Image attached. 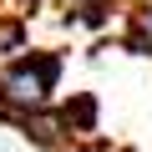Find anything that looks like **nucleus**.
<instances>
[{
	"label": "nucleus",
	"mask_w": 152,
	"mask_h": 152,
	"mask_svg": "<svg viewBox=\"0 0 152 152\" xmlns=\"http://www.w3.org/2000/svg\"><path fill=\"white\" fill-rule=\"evenodd\" d=\"M61 76H66V56L51 46H26L20 56L0 61V117H15V112H36L51 107L61 96Z\"/></svg>",
	"instance_id": "f257e3e1"
},
{
	"label": "nucleus",
	"mask_w": 152,
	"mask_h": 152,
	"mask_svg": "<svg viewBox=\"0 0 152 152\" xmlns=\"http://www.w3.org/2000/svg\"><path fill=\"white\" fill-rule=\"evenodd\" d=\"M10 127H15L31 147H41V152H61V147L71 142V127L61 122V107H56V102H51V107H36V112H15Z\"/></svg>",
	"instance_id": "f03ea898"
},
{
	"label": "nucleus",
	"mask_w": 152,
	"mask_h": 152,
	"mask_svg": "<svg viewBox=\"0 0 152 152\" xmlns=\"http://www.w3.org/2000/svg\"><path fill=\"white\" fill-rule=\"evenodd\" d=\"M122 46L142 61H152V0H127L122 5Z\"/></svg>",
	"instance_id": "7ed1b4c3"
},
{
	"label": "nucleus",
	"mask_w": 152,
	"mask_h": 152,
	"mask_svg": "<svg viewBox=\"0 0 152 152\" xmlns=\"http://www.w3.org/2000/svg\"><path fill=\"white\" fill-rule=\"evenodd\" d=\"M61 107V122L71 127V137H96L102 132V102L91 91H71V96H56Z\"/></svg>",
	"instance_id": "20e7f679"
},
{
	"label": "nucleus",
	"mask_w": 152,
	"mask_h": 152,
	"mask_svg": "<svg viewBox=\"0 0 152 152\" xmlns=\"http://www.w3.org/2000/svg\"><path fill=\"white\" fill-rule=\"evenodd\" d=\"M51 5L61 10V20H66V26L102 31V26H112V15L127 5V0H51Z\"/></svg>",
	"instance_id": "39448f33"
},
{
	"label": "nucleus",
	"mask_w": 152,
	"mask_h": 152,
	"mask_svg": "<svg viewBox=\"0 0 152 152\" xmlns=\"http://www.w3.org/2000/svg\"><path fill=\"white\" fill-rule=\"evenodd\" d=\"M31 46V15L10 10V5H0V61H10Z\"/></svg>",
	"instance_id": "423d86ee"
},
{
	"label": "nucleus",
	"mask_w": 152,
	"mask_h": 152,
	"mask_svg": "<svg viewBox=\"0 0 152 152\" xmlns=\"http://www.w3.org/2000/svg\"><path fill=\"white\" fill-rule=\"evenodd\" d=\"M61 152H122L117 142H107V137H71Z\"/></svg>",
	"instance_id": "0eeeda50"
},
{
	"label": "nucleus",
	"mask_w": 152,
	"mask_h": 152,
	"mask_svg": "<svg viewBox=\"0 0 152 152\" xmlns=\"http://www.w3.org/2000/svg\"><path fill=\"white\" fill-rule=\"evenodd\" d=\"M5 5H10V10H20V15H31V20H36V15H41V5H46V0H5Z\"/></svg>",
	"instance_id": "6e6552de"
},
{
	"label": "nucleus",
	"mask_w": 152,
	"mask_h": 152,
	"mask_svg": "<svg viewBox=\"0 0 152 152\" xmlns=\"http://www.w3.org/2000/svg\"><path fill=\"white\" fill-rule=\"evenodd\" d=\"M0 5H5V0H0Z\"/></svg>",
	"instance_id": "1a4fd4ad"
}]
</instances>
